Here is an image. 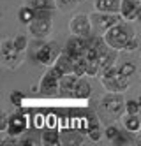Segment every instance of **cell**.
Listing matches in <instances>:
<instances>
[{"label":"cell","mask_w":141,"mask_h":146,"mask_svg":"<svg viewBox=\"0 0 141 146\" xmlns=\"http://www.w3.org/2000/svg\"><path fill=\"white\" fill-rule=\"evenodd\" d=\"M41 141L37 137H34V135H25V137L19 139V146H39Z\"/></svg>","instance_id":"f1b7e54d"},{"label":"cell","mask_w":141,"mask_h":146,"mask_svg":"<svg viewBox=\"0 0 141 146\" xmlns=\"http://www.w3.org/2000/svg\"><path fill=\"white\" fill-rule=\"evenodd\" d=\"M83 135L76 130H67L60 134V144L62 146H80L83 143Z\"/></svg>","instance_id":"e0dca14e"},{"label":"cell","mask_w":141,"mask_h":146,"mask_svg":"<svg viewBox=\"0 0 141 146\" xmlns=\"http://www.w3.org/2000/svg\"><path fill=\"white\" fill-rule=\"evenodd\" d=\"M35 14H37V11L34 7H30V5H23V7H19V11H18V19L23 25H30V21L35 18Z\"/></svg>","instance_id":"ffe728a7"},{"label":"cell","mask_w":141,"mask_h":146,"mask_svg":"<svg viewBox=\"0 0 141 146\" xmlns=\"http://www.w3.org/2000/svg\"><path fill=\"white\" fill-rule=\"evenodd\" d=\"M72 0H57V4L58 5H65V4H71Z\"/></svg>","instance_id":"836d02e7"},{"label":"cell","mask_w":141,"mask_h":146,"mask_svg":"<svg viewBox=\"0 0 141 146\" xmlns=\"http://www.w3.org/2000/svg\"><path fill=\"white\" fill-rule=\"evenodd\" d=\"M139 9H141V0H122L120 16L125 21H136Z\"/></svg>","instance_id":"7c38bea8"},{"label":"cell","mask_w":141,"mask_h":146,"mask_svg":"<svg viewBox=\"0 0 141 146\" xmlns=\"http://www.w3.org/2000/svg\"><path fill=\"white\" fill-rule=\"evenodd\" d=\"M102 37H104V40L108 42V46H111V48H115L118 51H122V49L125 51L127 44L131 42L134 37H138V35H136L134 27L129 23V21L127 23H122L120 21L118 25L111 27L108 32H104Z\"/></svg>","instance_id":"6da1fadb"},{"label":"cell","mask_w":141,"mask_h":146,"mask_svg":"<svg viewBox=\"0 0 141 146\" xmlns=\"http://www.w3.org/2000/svg\"><path fill=\"white\" fill-rule=\"evenodd\" d=\"M53 72L58 76V78H63L65 74H69V72H72V58L65 53V51H62L60 56L57 58V62L51 65Z\"/></svg>","instance_id":"4fadbf2b"},{"label":"cell","mask_w":141,"mask_h":146,"mask_svg":"<svg viewBox=\"0 0 141 146\" xmlns=\"http://www.w3.org/2000/svg\"><path fill=\"white\" fill-rule=\"evenodd\" d=\"M13 40H14V46H16V49L18 51H23L27 49V46H28V40H27V37L23 35V34H19V35H16V37H13Z\"/></svg>","instance_id":"4316f807"},{"label":"cell","mask_w":141,"mask_h":146,"mask_svg":"<svg viewBox=\"0 0 141 146\" xmlns=\"http://www.w3.org/2000/svg\"><path fill=\"white\" fill-rule=\"evenodd\" d=\"M69 30H71V34L76 35V37L90 39V37H92V32H94V25H92L90 14H85V13L74 14V16L71 18Z\"/></svg>","instance_id":"5b68a950"},{"label":"cell","mask_w":141,"mask_h":146,"mask_svg":"<svg viewBox=\"0 0 141 146\" xmlns=\"http://www.w3.org/2000/svg\"><path fill=\"white\" fill-rule=\"evenodd\" d=\"M11 102L19 108L21 104H23V93H21V92H13V93H11Z\"/></svg>","instance_id":"4dcf8cb0"},{"label":"cell","mask_w":141,"mask_h":146,"mask_svg":"<svg viewBox=\"0 0 141 146\" xmlns=\"http://www.w3.org/2000/svg\"><path fill=\"white\" fill-rule=\"evenodd\" d=\"M42 143L48 146H58L60 144V134L55 129H48L42 132Z\"/></svg>","instance_id":"44dd1931"},{"label":"cell","mask_w":141,"mask_h":146,"mask_svg":"<svg viewBox=\"0 0 141 146\" xmlns=\"http://www.w3.org/2000/svg\"><path fill=\"white\" fill-rule=\"evenodd\" d=\"M28 127V120L23 113H14L9 116V123H7V130L5 134L7 135H14V137H18V135H21Z\"/></svg>","instance_id":"30bf717a"},{"label":"cell","mask_w":141,"mask_h":146,"mask_svg":"<svg viewBox=\"0 0 141 146\" xmlns=\"http://www.w3.org/2000/svg\"><path fill=\"white\" fill-rule=\"evenodd\" d=\"M90 46V39H83V37H69L67 42H65V48H63V51L74 60V58H81L86 55V49H88Z\"/></svg>","instance_id":"52a82bcc"},{"label":"cell","mask_w":141,"mask_h":146,"mask_svg":"<svg viewBox=\"0 0 141 146\" xmlns=\"http://www.w3.org/2000/svg\"><path fill=\"white\" fill-rule=\"evenodd\" d=\"M80 76H76L74 72H69V74H65L63 78H60V92L62 95L65 97H72V90L76 86V81H78Z\"/></svg>","instance_id":"2e32d148"},{"label":"cell","mask_w":141,"mask_h":146,"mask_svg":"<svg viewBox=\"0 0 141 146\" xmlns=\"http://www.w3.org/2000/svg\"><path fill=\"white\" fill-rule=\"evenodd\" d=\"M51 28L53 23H51L49 11H37L35 18L28 25V32L34 39H46L51 34Z\"/></svg>","instance_id":"3957f363"},{"label":"cell","mask_w":141,"mask_h":146,"mask_svg":"<svg viewBox=\"0 0 141 146\" xmlns=\"http://www.w3.org/2000/svg\"><path fill=\"white\" fill-rule=\"evenodd\" d=\"M122 121H124V127L127 129V132L136 134V132L141 130V116L139 114H127L125 113V116L122 118Z\"/></svg>","instance_id":"ac0fdd59"},{"label":"cell","mask_w":141,"mask_h":146,"mask_svg":"<svg viewBox=\"0 0 141 146\" xmlns=\"http://www.w3.org/2000/svg\"><path fill=\"white\" fill-rule=\"evenodd\" d=\"M113 143H115V144H118V146H124V144L132 143V139L129 137V134H125V132H120V134H118V137H116Z\"/></svg>","instance_id":"f546056e"},{"label":"cell","mask_w":141,"mask_h":146,"mask_svg":"<svg viewBox=\"0 0 141 146\" xmlns=\"http://www.w3.org/2000/svg\"><path fill=\"white\" fill-rule=\"evenodd\" d=\"M2 58L9 67H16L21 62V51L16 49L13 39H4V42H2Z\"/></svg>","instance_id":"8fae6325"},{"label":"cell","mask_w":141,"mask_h":146,"mask_svg":"<svg viewBox=\"0 0 141 146\" xmlns=\"http://www.w3.org/2000/svg\"><path fill=\"white\" fill-rule=\"evenodd\" d=\"M86 134H88V137L92 141H99L102 137V132H101V127H99V121H95L94 118L90 120V127L88 130H86Z\"/></svg>","instance_id":"603a6c76"},{"label":"cell","mask_w":141,"mask_h":146,"mask_svg":"<svg viewBox=\"0 0 141 146\" xmlns=\"http://www.w3.org/2000/svg\"><path fill=\"white\" fill-rule=\"evenodd\" d=\"M138 46H139V42H138V37H134L131 42L127 44V48H125V51H136L138 49Z\"/></svg>","instance_id":"1f68e13d"},{"label":"cell","mask_w":141,"mask_h":146,"mask_svg":"<svg viewBox=\"0 0 141 146\" xmlns=\"http://www.w3.org/2000/svg\"><path fill=\"white\" fill-rule=\"evenodd\" d=\"M72 72L76 76H86V58H74L72 60Z\"/></svg>","instance_id":"7402d4cb"},{"label":"cell","mask_w":141,"mask_h":146,"mask_svg":"<svg viewBox=\"0 0 141 146\" xmlns=\"http://www.w3.org/2000/svg\"><path fill=\"white\" fill-rule=\"evenodd\" d=\"M7 123H9V114H7V113H4V116H2V123H0V130H2V132H5V130H7Z\"/></svg>","instance_id":"d6a6232c"},{"label":"cell","mask_w":141,"mask_h":146,"mask_svg":"<svg viewBox=\"0 0 141 146\" xmlns=\"http://www.w3.org/2000/svg\"><path fill=\"white\" fill-rule=\"evenodd\" d=\"M120 132H122V130L118 129L116 125H108L106 130H104V135H106V137L110 139V141H115V139L118 137V134H120Z\"/></svg>","instance_id":"83f0119b"},{"label":"cell","mask_w":141,"mask_h":146,"mask_svg":"<svg viewBox=\"0 0 141 146\" xmlns=\"http://www.w3.org/2000/svg\"><path fill=\"white\" fill-rule=\"evenodd\" d=\"M90 95H92V85H90V81L86 79V78H83V76H80L78 81H76L74 90H72V97L83 100V99H88Z\"/></svg>","instance_id":"5bb4252c"},{"label":"cell","mask_w":141,"mask_h":146,"mask_svg":"<svg viewBox=\"0 0 141 146\" xmlns=\"http://www.w3.org/2000/svg\"><path fill=\"white\" fill-rule=\"evenodd\" d=\"M101 83L102 86L108 90V92H125L129 86H131V81H129V76H124V74H115V76H102L101 78Z\"/></svg>","instance_id":"ba28073f"},{"label":"cell","mask_w":141,"mask_h":146,"mask_svg":"<svg viewBox=\"0 0 141 146\" xmlns=\"http://www.w3.org/2000/svg\"><path fill=\"white\" fill-rule=\"evenodd\" d=\"M136 70H138V69H136V65L132 64V62H125V64H122L120 67H118V72H120V74H124V76H129V78H131Z\"/></svg>","instance_id":"484cf974"},{"label":"cell","mask_w":141,"mask_h":146,"mask_svg":"<svg viewBox=\"0 0 141 146\" xmlns=\"http://www.w3.org/2000/svg\"><path fill=\"white\" fill-rule=\"evenodd\" d=\"M58 90H60V78L49 67L44 72V76H42L41 83H39V92L44 93V95H55Z\"/></svg>","instance_id":"9c48e42d"},{"label":"cell","mask_w":141,"mask_h":146,"mask_svg":"<svg viewBox=\"0 0 141 146\" xmlns=\"http://www.w3.org/2000/svg\"><path fill=\"white\" fill-rule=\"evenodd\" d=\"M134 143H136V144H138V146H141V134H139V135H138V137H136V139H134Z\"/></svg>","instance_id":"e575fe53"},{"label":"cell","mask_w":141,"mask_h":146,"mask_svg":"<svg viewBox=\"0 0 141 146\" xmlns=\"http://www.w3.org/2000/svg\"><path fill=\"white\" fill-rule=\"evenodd\" d=\"M120 4H122V0H94V7L99 13L120 14Z\"/></svg>","instance_id":"9a60e30c"},{"label":"cell","mask_w":141,"mask_h":146,"mask_svg":"<svg viewBox=\"0 0 141 146\" xmlns=\"http://www.w3.org/2000/svg\"><path fill=\"white\" fill-rule=\"evenodd\" d=\"M125 113L127 114H139L141 113V108H139L138 99H131V100L125 102Z\"/></svg>","instance_id":"d4e9b609"},{"label":"cell","mask_w":141,"mask_h":146,"mask_svg":"<svg viewBox=\"0 0 141 146\" xmlns=\"http://www.w3.org/2000/svg\"><path fill=\"white\" fill-rule=\"evenodd\" d=\"M139 72H141V69H139Z\"/></svg>","instance_id":"74e56055"},{"label":"cell","mask_w":141,"mask_h":146,"mask_svg":"<svg viewBox=\"0 0 141 146\" xmlns=\"http://www.w3.org/2000/svg\"><path fill=\"white\" fill-rule=\"evenodd\" d=\"M136 21H139V23H141V9H139V13H138V18H136Z\"/></svg>","instance_id":"d590c367"},{"label":"cell","mask_w":141,"mask_h":146,"mask_svg":"<svg viewBox=\"0 0 141 146\" xmlns=\"http://www.w3.org/2000/svg\"><path fill=\"white\" fill-rule=\"evenodd\" d=\"M101 74V64L97 58H86V76Z\"/></svg>","instance_id":"cb8c5ba5"},{"label":"cell","mask_w":141,"mask_h":146,"mask_svg":"<svg viewBox=\"0 0 141 146\" xmlns=\"http://www.w3.org/2000/svg\"><path fill=\"white\" fill-rule=\"evenodd\" d=\"M138 102H139V108H141V95L138 97Z\"/></svg>","instance_id":"8d00e7d4"},{"label":"cell","mask_w":141,"mask_h":146,"mask_svg":"<svg viewBox=\"0 0 141 146\" xmlns=\"http://www.w3.org/2000/svg\"><path fill=\"white\" fill-rule=\"evenodd\" d=\"M63 49L58 48L57 42H42L35 51H34V60L37 62L39 65H46V67H51L53 64L57 62V58L60 56Z\"/></svg>","instance_id":"277c9868"},{"label":"cell","mask_w":141,"mask_h":146,"mask_svg":"<svg viewBox=\"0 0 141 146\" xmlns=\"http://www.w3.org/2000/svg\"><path fill=\"white\" fill-rule=\"evenodd\" d=\"M28 5L34 7L35 11H55L57 9V0H28Z\"/></svg>","instance_id":"d6986e66"},{"label":"cell","mask_w":141,"mask_h":146,"mask_svg":"<svg viewBox=\"0 0 141 146\" xmlns=\"http://www.w3.org/2000/svg\"><path fill=\"white\" fill-rule=\"evenodd\" d=\"M101 114L108 120H118L125 114V100L120 92H108L99 104Z\"/></svg>","instance_id":"7a4b0ae2"},{"label":"cell","mask_w":141,"mask_h":146,"mask_svg":"<svg viewBox=\"0 0 141 146\" xmlns=\"http://www.w3.org/2000/svg\"><path fill=\"white\" fill-rule=\"evenodd\" d=\"M90 19H92V25H94V30H97L99 34H104L108 32L111 27L118 25L120 19H124L120 14H113V13H99L95 11L94 14H90Z\"/></svg>","instance_id":"8992f818"}]
</instances>
